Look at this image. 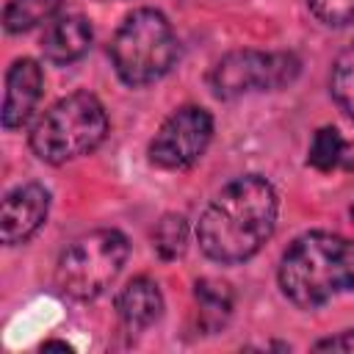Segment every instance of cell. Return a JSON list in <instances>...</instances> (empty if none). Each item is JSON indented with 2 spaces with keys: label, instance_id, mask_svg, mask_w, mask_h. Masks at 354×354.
I'll list each match as a JSON object with an SVG mask.
<instances>
[{
  "label": "cell",
  "instance_id": "13",
  "mask_svg": "<svg viewBox=\"0 0 354 354\" xmlns=\"http://www.w3.org/2000/svg\"><path fill=\"white\" fill-rule=\"evenodd\" d=\"M307 163L315 166L318 171H335V169L346 166L348 163L346 138L335 127H321L313 136V144H310V152H307Z\"/></svg>",
  "mask_w": 354,
  "mask_h": 354
},
{
  "label": "cell",
  "instance_id": "9",
  "mask_svg": "<svg viewBox=\"0 0 354 354\" xmlns=\"http://www.w3.org/2000/svg\"><path fill=\"white\" fill-rule=\"evenodd\" d=\"M44 88L41 66L33 58H19L6 72V97H3V127L17 130L22 127Z\"/></svg>",
  "mask_w": 354,
  "mask_h": 354
},
{
  "label": "cell",
  "instance_id": "19",
  "mask_svg": "<svg viewBox=\"0 0 354 354\" xmlns=\"http://www.w3.org/2000/svg\"><path fill=\"white\" fill-rule=\"evenodd\" d=\"M351 218H354V205H351Z\"/></svg>",
  "mask_w": 354,
  "mask_h": 354
},
{
  "label": "cell",
  "instance_id": "11",
  "mask_svg": "<svg viewBox=\"0 0 354 354\" xmlns=\"http://www.w3.org/2000/svg\"><path fill=\"white\" fill-rule=\"evenodd\" d=\"M116 310H119V318L130 329H144V326L155 324L163 313L160 288L149 277H136L116 296Z\"/></svg>",
  "mask_w": 354,
  "mask_h": 354
},
{
  "label": "cell",
  "instance_id": "14",
  "mask_svg": "<svg viewBox=\"0 0 354 354\" xmlns=\"http://www.w3.org/2000/svg\"><path fill=\"white\" fill-rule=\"evenodd\" d=\"M58 6H61V0H8L6 14H3V25L8 33L30 30V28L53 19Z\"/></svg>",
  "mask_w": 354,
  "mask_h": 354
},
{
  "label": "cell",
  "instance_id": "15",
  "mask_svg": "<svg viewBox=\"0 0 354 354\" xmlns=\"http://www.w3.org/2000/svg\"><path fill=\"white\" fill-rule=\"evenodd\" d=\"M152 241H155V252L163 257V260H174L185 252L188 246V221L185 216H177V213H166L155 230H152Z\"/></svg>",
  "mask_w": 354,
  "mask_h": 354
},
{
  "label": "cell",
  "instance_id": "7",
  "mask_svg": "<svg viewBox=\"0 0 354 354\" xmlns=\"http://www.w3.org/2000/svg\"><path fill=\"white\" fill-rule=\"evenodd\" d=\"M213 138V119L199 105L177 108L149 141V160L160 169H188Z\"/></svg>",
  "mask_w": 354,
  "mask_h": 354
},
{
  "label": "cell",
  "instance_id": "17",
  "mask_svg": "<svg viewBox=\"0 0 354 354\" xmlns=\"http://www.w3.org/2000/svg\"><path fill=\"white\" fill-rule=\"evenodd\" d=\"M313 14L332 28H343L354 22V0H307Z\"/></svg>",
  "mask_w": 354,
  "mask_h": 354
},
{
  "label": "cell",
  "instance_id": "2",
  "mask_svg": "<svg viewBox=\"0 0 354 354\" xmlns=\"http://www.w3.org/2000/svg\"><path fill=\"white\" fill-rule=\"evenodd\" d=\"M279 288L304 310L343 290H354V243L332 232H307L296 238L282 254Z\"/></svg>",
  "mask_w": 354,
  "mask_h": 354
},
{
  "label": "cell",
  "instance_id": "12",
  "mask_svg": "<svg viewBox=\"0 0 354 354\" xmlns=\"http://www.w3.org/2000/svg\"><path fill=\"white\" fill-rule=\"evenodd\" d=\"M194 299H196V313H199V326L202 332L213 335L218 332L230 315H232V290L227 282L218 279H199L194 288Z\"/></svg>",
  "mask_w": 354,
  "mask_h": 354
},
{
  "label": "cell",
  "instance_id": "10",
  "mask_svg": "<svg viewBox=\"0 0 354 354\" xmlns=\"http://www.w3.org/2000/svg\"><path fill=\"white\" fill-rule=\"evenodd\" d=\"M88 47H91V28L77 14L53 19L41 36V53L55 66H64V64L83 58Z\"/></svg>",
  "mask_w": 354,
  "mask_h": 354
},
{
  "label": "cell",
  "instance_id": "1",
  "mask_svg": "<svg viewBox=\"0 0 354 354\" xmlns=\"http://www.w3.org/2000/svg\"><path fill=\"white\" fill-rule=\"evenodd\" d=\"M277 191L266 177L246 174L232 180L199 216L196 238L202 252L221 266L254 257L277 227Z\"/></svg>",
  "mask_w": 354,
  "mask_h": 354
},
{
  "label": "cell",
  "instance_id": "5",
  "mask_svg": "<svg viewBox=\"0 0 354 354\" xmlns=\"http://www.w3.org/2000/svg\"><path fill=\"white\" fill-rule=\"evenodd\" d=\"M127 254L130 243L119 230L88 232L61 252L55 266V285L69 299H97L119 277Z\"/></svg>",
  "mask_w": 354,
  "mask_h": 354
},
{
  "label": "cell",
  "instance_id": "3",
  "mask_svg": "<svg viewBox=\"0 0 354 354\" xmlns=\"http://www.w3.org/2000/svg\"><path fill=\"white\" fill-rule=\"evenodd\" d=\"M105 133L108 113L102 102L88 91H77L44 111L30 130V149L39 160L58 166L97 149Z\"/></svg>",
  "mask_w": 354,
  "mask_h": 354
},
{
  "label": "cell",
  "instance_id": "8",
  "mask_svg": "<svg viewBox=\"0 0 354 354\" xmlns=\"http://www.w3.org/2000/svg\"><path fill=\"white\" fill-rule=\"evenodd\" d=\"M50 213V194L39 183H25L6 194L3 210H0V230L3 243L17 246L36 235V230L44 224Z\"/></svg>",
  "mask_w": 354,
  "mask_h": 354
},
{
  "label": "cell",
  "instance_id": "6",
  "mask_svg": "<svg viewBox=\"0 0 354 354\" xmlns=\"http://www.w3.org/2000/svg\"><path fill=\"white\" fill-rule=\"evenodd\" d=\"M299 66L301 64L293 53L235 50L213 66L210 86L216 97H224V100H232L249 91H274L288 86L299 75Z\"/></svg>",
  "mask_w": 354,
  "mask_h": 354
},
{
  "label": "cell",
  "instance_id": "16",
  "mask_svg": "<svg viewBox=\"0 0 354 354\" xmlns=\"http://www.w3.org/2000/svg\"><path fill=\"white\" fill-rule=\"evenodd\" d=\"M329 86H332L335 102L354 119V41L335 58Z\"/></svg>",
  "mask_w": 354,
  "mask_h": 354
},
{
  "label": "cell",
  "instance_id": "4",
  "mask_svg": "<svg viewBox=\"0 0 354 354\" xmlns=\"http://www.w3.org/2000/svg\"><path fill=\"white\" fill-rule=\"evenodd\" d=\"M111 61L127 86L160 80L177 61V36L169 19L155 8H138L127 14L113 33Z\"/></svg>",
  "mask_w": 354,
  "mask_h": 354
},
{
  "label": "cell",
  "instance_id": "18",
  "mask_svg": "<svg viewBox=\"0 0 354 354\" xmlns=\"http://www.w3.org/2000/svg\"><path fill=\"white\" fill-rule=\"evenodd\" d=\"M318 351H354V329H346L335 337H326V340H318L315 343Z\"/></svg>",
  "mask_w": 354,
  "mask_h": 354
}]
</instances>
